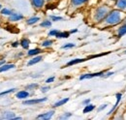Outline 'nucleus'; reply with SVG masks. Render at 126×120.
I'll return each mask as SVG.
<instances>
[{"instance_id":"obj_12","label":"nucleus","mask_w":126,"mask_h":120,"mask_svg":"<svg viewBox=\"0 0 126 120\" xmlns=\"http://www.w3.org/2000/svg\"><path fill=\"white\" fill-rule=\"evenodd\" d=\"M16 97L17 99H26V98L29 97V93L27 91H25V90H21V91L16 93Z\"/></svg>"},{"instance_id":"obj_31","label":"nucleus","mask_w":126,"mask_h":120,"mask_svg":"<svg viewBox=\"0 0 126 120\" xmlns=\"http://www.w3.org/2000/svg\"><path fill=\"white\" fill-rule=\"evenodd\" d=\"M71 115H72V113H70V112H67L66 114H64V115H62V116H60L59 118H60V119H67V118L71 117Z\"/></svg>"},{"instance_id":"obj_27","label":"nucleus","mask_w":126,"mask_h":120,"mask_svg":"<svg viewBox=\"0 0 126 120\" xmlns=\"http://www.w3.org/2000/svg\"><path fill=\"white\" fill-rule=\"evenodd\" d=\"M50 19L53 21H58V20H62V16H56V15H50Z\"/></svg>"},{"instance_id":"obj_32","label":"nucleus","mask_w":126,"mask_h":120,"mask_svg":"<svg viewBox=\"0 0 126 120\" xmlns=\"http://www.w3.org/2000/svg\"><path fill=\"white\" fill-rule=\"evenodd\" d=\"M58 30H51L48 32V36H56V34L58 33Z\"/></svg>"},{"instance_id":"obj_14","label":"nucleus","mask_w":126,"mask_h":120,"mask_svg":"<svg viewBox=\"0 0 126 120\" xmlns=\"http://www.w3.org/2000/svg\"><path fill=\"white\" fill-rule=\"evenodd\" d=\"M41 52H42V50L37 47V48L29 49V50L27 51V55H29V56H35V55H37V54H39V53H41Z\"/></svg>"},{"instance_id":"obj_24","label":"nucleus","mask_w":126,"mask_h":120,"mask_svg":"<svg viewBox=\"0 0 126 120\" xmlns=\"http://www.w3.org/2000/svg\"><path fill=\"white\" fill-rule=\"evenodd\" d=\"M52 44H53V41L52 40H46L41 45H42V46H44V47H47V46H50Z\"/></svg>"},{"instance_id":"obj_6","label":"nucleus","mask_w":126,"mask_h":120,"mask_svg":"<svg viewBox=\"0 0 126 120\" xmlns=\"http://www.w3.org/2000/svg\"><path fill=\"white\" fill-rule=\"evenodd\" d=\"M115 7L120 11L126 12V0H115Z\"/></svg>"},{"instance_id":"obj_1","label":"nucleus","mask_w":126,"mask_h":120,"mask_svg":"<svg viewBox=\"0 0 126 120\" xmlns=\"http://www.w3.org/2000/svg\"><path fill=\"white\" fill-rule=\"evenodd\" d=\"M126 17V13L123 11H120L118 9H111L106 18L104 19V22L107 26H115L120 24L124 21Z\"/></svg>"},{"instance_id":"obj_19","label":"nucleus","mask_w":126,"mask_h":120,"mask_svg":"<svg viewBox=\"0 0 126 120\" xmlns=\"http://www.w3.org/2000/svg\"><path fill=\"white\" fill-rule=\"evenodd\" d=\"M119 103H120V100H119V99H116V103L114 104V105H113V106L110 108V110H109V112L107 113L109 116H110V115H111V114H112V113L115 111V109L117 108V106H118V105H119Z\"/></svg>"},{"instance_id":"obj_23","label":"nucleus","mask_w":126,"mask_h":120,"mask_svg":"<svg viewBox=\"0 0 126 120\" xmlns=\"http://www.w3.org/2000/svg\"><path fill=\"white\" fill-rule=\"evenodd\" d=\"M41 27H50L51 26V21L50 20H44L40 23Z\"/></svg>"},{"instance_id":"obj_40","label":"nucleus","mask_w":126,"mask_h":120,"mask_svg":"<svg viewBox=\"0 0 126 120\" xmlns=\"http://www.w3.org/2000/svg\"><path fill=\"white\" fill-rule=\"evenodd\" d=\"M0 9H1V5H0Z\"/></svg>"},{"instance_id":"obj_37","label":"nucleus","mask_w":126,"mask_h":120,"mask_svg":"<svg viewBox=\"0 0 126 120\" xmlns=\"http://www.w3.org/2000/svg\"><path fill=\"white\" fill-rule=\"evenodd\" d=\"M76 32H78V29H73L70 31V34H72V33H76Z\"/></svg>"},{"instance_id":"obj_4","label":"nucleus","mask_w":126,"mask_h":120,"mask_svg":"<svg viewBox=\"0 0 126 120\" xmlns=\"http://www.w3.org/2000/svg\"><path fill=\"white\" fill-rule=\"evenodd\" d=\"M54 114V110H49L47 112H45V113H42V114H39L37 116V119H45V120H48L50 119Z\"/></svg>"},{"instance_id":"obj_15","label":"nucleus","mask_w":126,"mask_h":120,"mask_svg":"<svg viewBox=\"0 0 126 120\" xmlns=\"http://www.w3.org/2000/svg\"><path fill=\"white\" fill-rule=\"evenodd\" d=\"M15 117V113L12 112V111H7V112H4L3 113V116L1 118L3 119H14Z\"/></svg>"},{"instance_id":"obj_33","label":"nucleus","mask_w":126,"mask_h":120,"mask_svg":"<svg viewBox=\"0 0 126 120\" xmlns=\"http://www.w3.org/2000/svg\"><path fill=\"white\" fill-rule=\"evenodd\" d=\"M107 106H108V104H103V105H101L100 107H98V111H102V110L105 109Z\"/></svg>"},{"instance_id":"obj_18","label":"nucleus","mask_w":126,"mask_h":120,"mask_svg":"<svg viewBox=\"0 0 126 120\" xmlns=\"http://www.w3.org/2000/svg\"><path fill=\"white\" fill-rule=\"evenodd\" d=\"M94 109H95L94 105L88 104V105H86L85 106H84V108H83L82 112H83V113H88V112H90V111H92V110H94Z\"/></svg>"},{"instance_id":"obj_8","label":"nucleus","mask_w":126,"mask_h":120,"mask_svg":"<svg viewBox=\"0 0 126 120\" xmlns=\"http://www.w3.org/2000/svg\"><path fill=\"white\" fill-rule=\"evenodd\" d=\"M43 59V56H41V55H38V56H34L32 59H30L28 62H27V65L28 66H32V65H35V64H37V63H39L40 61H42Z\"/></svg>"},{"instance_id":"obj_30","label":"nucleus","mask_w":126,"mask_h":120,"mask_svg":"<svg viewBox=\"0 0 126 120\" xmlns=\"http://www.w3.org/2000/svg\"><path fill=\"white\" fill-rule=\"evenodd\" d=\"M15 90H16L15 88H12V89H9V90H7V91H4V92L0 93V96H2V95H6V94H9V93H12V92H14Z\"/></svg>"},{"instance_id":"obj_34","label":"nucleus","mask_w":126,"mask_h":120,"mask_svg":"<svg viewBox=\"0 0 126 120\" xmlns=\"http://www.w3.org/2000/svg\"><path fill=\"white\" fill-rule=\"evenodd\" d=\"M50 88H49V86H43L42 88H41V91L43 92V93H46L47 90H49Z\"/></svg>"},{"instance_id":"obj_10","label":"nucleus","mask_w":126,"mask_h":120,"mask_svg":"<svg viewBox=\"0 0 126 120\" xmlns=\"http://www.w3.org/2000/svg\"><path fill=\"white\" fill-rule=\"evenodd\" d=\"M86 60H88V58H76V59H73V60H71V61H69V62L66 64V67H67V66H72V65L79 64V63L86 61Z\"/></svg>"},{"instance_id":"obj_25","label":"nucleus","mask_w":126,"mask_h":120,"mask_svg":"<svg viewBox=\"0 0 126 120\" xmlns=\"http://www.w3.org/2000/svg\"><path fill=\"white\" fill-rule=\"evenodd\" d=\"M1 14H2V15H11L13 13H12V11H10L9 9H2V10H1Z\"/></svg>"},{"instance_id":"obj_28","label":"nucleus","mask_w":126,"mask_h":120,"mask_svg":"<svg viewBox=\"0 0 126 120\" xmlns=\"http://www.w3.org/2000/svg\"><path fill=\"white\" fill-rule=\"evenodd\" d=\"M38 86L39 85L37 83H31V84L26 86V89H36V88H38Z\"/></svg>"},{"instance_id":"obj_41","label":"nucleus","mask_w":126,"mask_h":120,"mask_svg":"<svg viewBox=\"0 0 126 120\" xmlns=\"http://www.w3.org/2000/svg\"><path fill=\"white\" fill-rule=\"evenodd\" d=\"M114 1H115V0H114Z\"/></svg>"},{"instance_id":"obj_38","label":"nucleus","mask_w":126,"mask_h":120,"mask_svg":"<svg viewBox=\"0 0 126 120\" xmlns=\"http://www.w3.org/2000/svg\"><path fill=\"white\" fill-rule=\"evenodd\" d=\"M17 45H18V42H15V43L13 44V46H14V47H16Z\"/></svg>"},{"instance_id":"obj_5","label":"nucleus","mask_w":126,"mask_h":120,"mask_svg":"<svg viewBox=\"0 0 126 120\" xmlns=\"http://www.w3.org/2000/svg\"><path fill=\"white\" fill-rule=\"evenodd\" d=\"M47 99V98H41V99H32V100H26L23 102V105H35V104H39V103H43L46 102Z\"/></svg>"},{"instance_id":"obj_42","label":"nucleus","mask_w":126,"mask_h":120,"mask_svg":"<svg viewBox=\"0 0 126 120\" xmlns=\"http://www.w3.org/2000/svg\"><path fill=\"white\" fill-rule=\"evenodd\" d=\"M125 52H126V51H125Z\"/></svg>"},{"instance_id":"obj_20","label":"nucleus","mask_w":126,"mask_h":120,"mask_svg":"<svg viewBox=\"0 0 126 120\" xmlns=\"http://www.w3.org/2000/svg\"><path fill=\"white\" fill-rule=\"evenodd\" d=\"M68 101H69V98H65V99H62V100H59L58 102H56V103L53 105V107H57V106H60V105H65Z\"/></svg>"},{"instance_id":"obj_3","label":"nucleus","mask_w":126,"mask_h":120,"mask_svg":"<svg viewBox=\"0 0 126 120\" xmlns=\"http://www.w3.org/2000/svg\"><path fill=\"white\" fill-rule=\"evenodd\" d=\"M106 72L105 71H101V72H98V73H89V74H84V75H80L79 76V80H82V79H89V78H92V77H96V76H103L104 74Z\"/></svg>"},{"instance_id":"obj_21","label":"nucleus","mask_w":126,"mask_h":120,"mask_svg":"<svg viewBox=\"0 0 126 120\" xmlns=\"http://www.w3.org/2000/svg\"><path fill=\"white\" fill-rule=\"evenodd\" d=\"M70 36V32H58L56 34V38H68Z\"/></svg>"},{"instance_id":"obj_26","label":"nucleus","mask_w":126,"mask_h":120,"mask_svg":"<svg viewBox=\"0 0 126 120\" xmlns=\"http://www.w3.org/2000/svg\"><path fill=\"white\" fill-rule=\"evenodd\" d=\"M112 75H114V72H112V71H109V72H106L102 77H104V78H108V77L111 76Z\"/></svg>"},{"instance_id":"obj_39","label":"nucleus","mask_w":126,"mask_h":120,"mask_svg":"<svg viewBox=\"0 0 126 120\" xmlns=\"http://www.w3.org/2000/svg\"><path fill=\"white\" fill-rule=\"evenodd\" d=\"M5 64V61L3 60V61H0V66H2V65H4Z\"/></svg>"},{"instance_id":"obj_16","label":"nucleus","mask_w":126,"mask_h":120,"mask_svg":"<svg viewBox=\"0 0 126 120\" xmlns=\"http://www.w3.org/2000/svg\"><path fill=\"white\" fill-rule=\"evenodd\" d=\"M20 45L24 48V49H28V47H29V45H30V41L28 40V39H22L21 41H20Z\"/></svg>"},{"instance_id":"obj_36","label":"nucleus","mask_w":126,"mask_h":120,"mask_svg":"<svg viewBox=\"0 0 126 120\" xmlns=\"http://www.w3.org/2000/svg\"><path fill=\"white\" fill-rule=\"evenodd\" d=\"M82 104L83 105H88V104H90V99H86V100H84L83 102H82Z\"/></svg>"},{"instance_id":"obj_13","label":"nucleus","mask_w":126,"mask_h":120,"mask_svg":"<svg viewBox=\"0 0 126 120\" xmlns=\"http://www.w3.org/2000/svg\"><path fill=\"white\" fill-rule=\"evenodd\" d=\"M32 5L37 8V9H40L44 6V3H45V0H31Z\"/></svg>"},{"instance_id":"obj_17","label":"nucleus","mask_w":126,"mask_h":120,"mask_svg":"<svg viewBox=\"0 0 126 120\" xmlns=\"http://www.w3.org/2000/svg\"><path fill=\"white\" fill-rule=\"evenodd\" d=\"M39 20H40V17H39V16H32V17L27 19L26 23H27L28 25H32V24H35L36 22H38Z\"/></svg>"},{"instance_id":"obj_7","label":"nucleus","mask_w":126,"mask_h":120,"mask_svg":"<svg viewBox=\"0 0 126 120\" xmlns=\"http://www.w3.org/2000/svg\"><path fill=\"white\" fill-rule=\"evenodd\" d=\"M124 35H126V22H122L121 25L117 29V37L121 38Z\"/></svg>"},{"instance_id":"obj_9","label":"nucleus","mask_w":126,"mask_h":120,"mask_svg":"<svg viewBox=\"0 0 126 120\" xmlns=\"http://www.w3.org/2000/svg\"><path fill=\"white\" fill-rule=\"evenodd\" d=\"M23 18V15L21 14H18V13H13L12 15H10L9 17V20L11 21H17V20H20Z\"/></svg>"},{"instance_id":"obj_2","label":"nucleus","mask_w":126,"mask_h":120,"mask_svg":"<svg viewBox=\"0 0 126 120\" xmlns=\"http://www.w3.org/2000/svg\"><path fill=\"white\" fill-rule=\"evenodd\" d=\"M111 10L109 6H106V5H103V6H100L98 7L94 12V15H93V18H94L95 22H102L104 21V19L106 18V16L108 15V14L110 13V11Z\"/></svg>"},{"instance_id":"obj_35","label":"nucleus","mask_w":126,"mask_h":120,"mask_svg":"<svg viewBox=\"0 0 126 120\" xmlns=\"http://www.w3.org/2000/svg\"><path fill=\"white\" fill-rule=\"evenodd\" d=\"M54 80V76H51V77H48L47 80H46V82L47 83H50V82H52Z\"/></svg>"},{"instance_id":"obj_29","label":"nucleus","mask_w":126,"mask_h":120,"mask_svg":"<svg viewBox=\"0 0 126 120\" xmlns=\"http://www.w3.org/2000/svg\"><path fill=\"white\" fill-rule=\"evenodd\" d=\"M75 46V44H73V43H68V44H66V45H62L61 47L62 48H72V47H74Z\"/></svg>"},{"instance_id":"obj_22","label":"nucleus","mask_w":126,"mask_h":120,"mask_svg":"<svg viewBox=\"0 0 126 120\" xmlns=\"http://www.w3.org/2000/svg\"><path fill=\"white\" fill-rule=\"evenodd\" d=\"M87 0H72V4L74 6H80L83 3H85Z\"/></svg>"},{"instance_id":"obj_11","label":"nucleus","mask_w":126,"mask_h":120,"mask_svg":"<svg viewBox=\"0 0 126 120\" xmlns=\"http://www.w3.org/2000/svg\"><path fill=\"white\" fill-rule=\"evenodd\" d=\"M15 67H16L15 64H4V65L0 66V73L9 71V70H11V69H14Z\"/></svg>"}]
</instances>
